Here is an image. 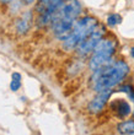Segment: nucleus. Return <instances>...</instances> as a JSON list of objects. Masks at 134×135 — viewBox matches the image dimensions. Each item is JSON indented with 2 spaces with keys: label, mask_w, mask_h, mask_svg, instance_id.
I'll list each match as a JSON object with an SVG mask.
<instances>
[{
  "label": "nucleus",
  "mask_w": 134,
  "mask_h": 135,
  "mask_svg": "<svg viewBox=\"0 0 134 135\" xmlns=\"http://www.w3.org/2000/svg\"><path fill=\"white\" fill-rule=\"evenodd\" d=\"M129 73V66L123 60L108 61L97 70L92 71V89L96 92L112 90L123 81Z\"/></svg>",
  "instance_id": "nucleus-1"
},
{
  "label": "nucleus",
  "mask_w": 134,
  "mask_h": 135,
  "mask_svg": "<svg viewBox=\"0 0 134 135\" xmlns=\"http://www.w3.org/2000/svg\"><path fill=\"white\" fill-rule=\"evenodd\" d=\"M97 26H99V22L94 17L86 16V17L80 18L79 21L75 22L71 33L63 41L64 49H67V50L76 49L79 47V44H80Z\"/></svg>",
  "instance_id": "nucleus-2"
},
{
  "label": "nucleus",
  "mask_w": 134,
  "mask_h": 135,
  "mask_svg": "<svg viewBox=\"0 0 134 135\" xmlns=\"http://www.w3.org/2000/svg\"><path fill=\"white\" fill-rule=\"evenodd\" d=\"M117 42L112 38H102L101 42L94 49L89 61V68L91 71H95L111 61L112 55L116 52Z\"/></svg>",
  "instance_id": "nucleus-3"
},
{
  "label": "nucleus",
  "mask_w": 134,
  "mask_h": 135,
  "mask_svg": "<svg viewBox=\"0 0 134 135\" xmlns=\"http://www.w3.org/2000/svg\"><path fill=\"white\" fill-rule=\"evenodd\" d=\"M105 28L101 25H99L82 42L79 44L78 49V54L80 57H87L90 53L94 52V49L96 48V46L101 42V39L105 38Z\"/></svg>",
  "instance_id": "nucleus-4"
},
{
  "label": "nucleus",
  "mask_w": 134,
  "mask_h": 135,
  "mask_svg": "<svg viewBox=\"0 0 134 135\" xmlns=\"http://www.w3.org/2000/svg\"><path fill=\"white\" fill-rule=\"evenodd\" d=\"M112 92H113L112 90H105V91L97 92L95 98L89 103L87 109L90 110V113L96 114V113H99V112H101V110L105 108V106H106L107 101L109 100Z\"/></svg>",
  "instance_id": "nucleus-5"
},
{
  "label": "nucleus",
  "mask_w": 134,
  "mask_h": 135,
  "mask_svg": "<svg viewBox=\"0 0 134 135\" xmlns=\"http://www.w3.org/2000/svg\"><path fill=\"white\" fill-rule=\"evenodd\" d=\"M109 108L112 109V112L116 113L117 117L122 118V119L126 118V117H128L132 112L129 103H128L126 100H122V98H118V100L112 101L111 104H109Z\"/></svg>",
  "instance_id": "nucleus-6"
},
{
  "label": "nucleus",
  "mask_w": 134,
  "mask_h": 135,
  "mask_svg": "<svg viewBox=\"0 0 134 135\" xmlns=\"http://www.w3.org/2000/svg\"><path fill=\"white\" fill-rule=\"evenodd\" d=\"M117 132L122 135H131L134 133V120H126L117 125Z\"/></svg>",
  "instance_id": "nucleus-7"
},
{
  "label": "nucleus",
  "mask_w": 134,
  "mask_h": 135,
  "mask_svg": "<svg viewBox=\"0 0 134 135\" xmlns=\"http://www.w3.org/2000/svg\"><path fill=\"white\" fill-rule=\"evenodd\" d=\"M30 14H26L25 17H22L21 20H19L17 23H16V31H17L19 33H21V35H24V33H26L28 31V28H30V18H27V16Z\"/></svg>",
  "instance_id": "nucleus-8"
},
{
  "label": "nucleus",
  "mask_w": 134,
  "mask_h": 135,
  "mask_svg": "<svg viewBox=\"0 0 134 135\" xmlns=\"http://www.w3.org/2000/svg\"><path fill=\"white\" fill-rule=\"evenodd\" d=\"M21 80H22V76L21 74H19V73H12L11 74V82H10V89L11 91H19L20 87H21Z\"/></svg>",
  "instance_id": "nucleus-9"
},
{
  "label": "nucleus",
  "mask_w": 134,
  "mask_h": 135,
  "mask_svg": "<svg viewBox=\"0 0 134 135\" xmlns=\"http://www.w3.org/2000/svg\"><path fill=\"white\" fill-rule=\"evenodd\" d=\"M121 22H122V16L118 14H112L107 17V25H108L109 27H113V26L118 25Z\"/></svg>",
  "instance_id": "nucleus-10"
},
{
  "label": "nucleus",
  "mask_w": 134,
  "mask_h": 135,
  "mask_svg": "<svg viewBox=\"0 0 134 135\" xmlns=\"http://www.w3.org/2000/svg\"><path fill=\"white\" fill-rule=\"evenodd\" d=\"M48 3H49V0H39V5H41V7H42L41 14H42L43 11L47 9V6H48Z\"/></svg>",
  "instance_id": "nucleus-11"
},
{
  "label": "nucleus",
  "mask_w": 134,
  "mask_h": 135,
  "mask_svg": "<svg viewBox=\"0 0 134 135\" xmlns=\"http://www.w3.org/2000/svg\"><path fill=\"white\" fill-rule=\"evenodd\" d=\"M25 1V4H27V5H31V4H33L36 1V0H24Z\"/></svg>",
  "instance_id": "nucleus-12"
},
{
  "label": "nucleus",
  "mask_w": 134,
  "mask_h": 135,
  "mask_svg": "<svg viewBox=\"0 0 134 135\" xmlns=\"http://www.w3.org/2000/svg\"><path fill=\"white\" fill-rule=\"evenodd\" d=\"M131 55L134 58V47H133V48H132V49H131Z\"/></svg>",
  "instance_id": "nucleus-13"
},
{
  "label": "nucleus",
  "mask_w": 134,
  "mask_h": 135,
  "mask_svg": "<svg viewBox=\"0 0 134 135\" xmlns=\"http://www.w3.org/2000/svg\"><path fill=\"white\" fill-rule=\"evenodd\" d=\"M1 1H4V3H9V1H11V0H1Z\"/></svg>",
  "instance_id": "nucleus-14"
},
{
  "label": "nucleus",
  "mask_w": 134,
  "mask_h": 135,
  "mask_svg": "<svg viewBox=\"0 0 134 135\" xmlns=\"http://www.w3.org/2000/svg\"><path fill=\"white\" fill-rule=\"evenodd\" d=\"M132 101H133V102H134V97H133V98H132Z\"/></svg>",
  "instance_id": "nucleus-15"
},
{
  "label": "nucleus",
  "mask_w": 134,
  "mask_h": 135,
  "mask_svg": "<svg viewBox=\"0 0 134 135\" xmlns=\"http://www.w3.org/2000/svg\"><path fill=\"white\" fill-rule=\"evenodd\" d=\"M131 135H134V133H133V134H131Z\"/></svg>",
  "instance_id": "nucleus-16"
}]
</instances>
